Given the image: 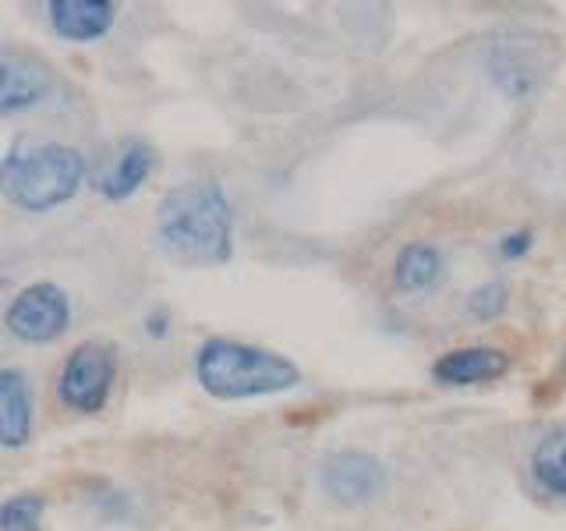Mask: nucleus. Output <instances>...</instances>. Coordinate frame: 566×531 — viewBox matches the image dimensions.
Returning a JSON list of instances; mask_svg holds the SVG:
<instances>
[{
  "label": "nucleus",
  "instance_id": "nucleus-1",
  "mask_svg": "<svg viewBox=\"0 0 566 531\" xmlns=\"http://www.w3.org/2000/svg\"><path fill=\"white\" fill-rule=\"evenodd\" d=\"M156 244L170 262L209 270L234 259V206L217 181H185L156 206Z\"/></svg>",
  "mask_w": 566,
  "mask_h": 531
},
{
  "label": "nucleus",
  "instance_id": "nucleus-2",
  "mask_svg": "<svg viewBox=\"0 0 566 531\" xmlns=\"http://www.w3.org/2000/svg\"><path fill=\"white\" fill-rule=\"evenodd\" d=\"M85 185V156L67 142L18 138L0 156V199L18 212H53Z\"/></svg>",
  "mask_w": 566,
  "mask_h": 531
},
{
  "label": "nucleus",
  "instance_id": "nucleus-3",
  "mask_svg": "<svg viewBox=\"0 0 566 531\" xmlns=\"http://www.w3.org/2000/svg\"><path fill=\"white\" fill-rule=\"evenodd\" d=\"M195 383L217 400H255L287 394L301 383V368L270 347L230 341V336H209L195 351Z\"/></svg>",
  "mask_w": 566,
  "mask_h": 531
},
{
  "label": "nucleus",
  "instance_id": "nucleus-4",
  "mask_svg": "<svg viewBox=\"0 0 566 531\" xmlns=\"http://www.w3.org/2000/svg\"><path fill=\"white\" fill-rule=\"evenodd\" d=\"M117 347L106 341H85L67 354L57 372V400L75 415H99L114 397Z\"/></svg>",
  "mask_w": 566,
  "mask_h": 531
},
{
  "label": "nucleus",
  "instance_id": "nucleus-5",
  "mask_svg": "<svg viewBox=\"0 0 566 531\" xmlns=\"http://www.w3.org/2000/svg\"><path fill=\"white\" fill-rule=\"evenodd\" d=\"M548 40L542 35H531V32H521V35H510V40H500L492 50H489V79L492 85L500 88L503 96L510 100H535L545 82H548V71H553L556 58H545Z\"/></svg>",
  "mask_w": 566,
  "mask_h": 531
},
{
  "label": "nucleus",
  "instance_id": "nucleus-6",
  "mask_svg": "<svg viewBox=\"0 0 566 531\" xmlns=\"http://www.w3.org/2000/svg\"><path fill=\"white\" fill-rule=\"evenodd\" d=\"M71 326V298L64 288L50 280L29 283V288L18 291L8 309H4V330L22 344H53L61 341Z\"/></svg>",
  "mask_w": 566,
  "mask_h": 531
},
{
  "label": "nucleus",
  "instance_id": "nucleus-7",
  "mask_svg": "<svg viewBox=\"0 0 566 531\" xmlns=\"http://www.w3.org/2000/svg\"><path fill=\"white\" fill-rule=\"evenodd\" d=\"M318 489L329 503L336 507H365L389 489V471L386 465L368 450H336L323 460L318 468Z\"/></svg>",
  "mask_w": 566,
  "mask_h": 531
},
{
  "label": "nucleus",
  "instance_id": "nucleus-8",
  "mask_svg": "<svg viewBox=\"0 0 566 531\" xmlns=\"http://www.w3.org/2000/svg\"><path fill=\"white\" fill-rule=\"evenodd\" d=\"M53 88H57V75L50 61L32 50L0 46V117L35 111L53 96Z\"/></svg>",
  "mask_w": 566,
  "mask_h": 531
},
{
  "label": "nucleus",
  "instance_id": "nucleus-9",
  "mask_svg": "<svg viewBox=\"0 0 566 531\" xmlns=\"http://www.w3.org/2000/svg\"><path fill=\"white\" fill-rule=\"evenodd\" d=\"M510 372V354L489 344H474V347H453L447 354H439L432 362L429 376L439 386H482L495 383Z\"/></svg>",
  "mask_w": 566,
  "mask_h": 531
},
{
  "label": "nucleus",
  "instance_id": "nucleus-10",
  "mask_svg": "<svg viewBox=\"0 0 566 531\" xmlns=\"http://www.w3.org/2000/svg\"><path fill=\"white\" fill-rule=\"evenodd\" d=\"M50 29L67 43H99L117 25L114 0H50Z\"/></svg>",
  "mask_w": 566,
  "mask_h": 531
},
{
  "label": "nucleus",
  "instance_id": "nucleus-11",
  "mask_svg": "<svg viewBox=\"0 0 566 531\" xmlns=\"http://www.w3.org/2000/svg\"><path fill=\"white\" fill-rule=\"evenodd\" d=\"M35 433L32 383L22 368H0V450H25Z\"/></svg>",
  "mask_w": 566,
  "mask_h": 531
},
{
  "label": "nucleus",
  "instance_id": "nucleus-12",
  "mask_svg": "<svg viewBox=\"0 0 566 531\" xmlns=\"http://www.w3.org/2000/svg\"><path fill=\"white\" fill-rule=\"evenodd\" d=\"M156 170V149L142 138H124L120 149L114 156V164L106 167L103 181H99V195L111 202H124L149 181Z\"/></svg>",
  "mask_w": 566,
  "mask_h": 531
},
{
  "label": "nucleus",
  "instance_id": "nucleus-13",
  "mask_svg": "<svg viewBox=\"0 0 566 531\" xmlns=\"http://www.w3.org/2000/svg\"><path fill=\"white\" fill-rule=\"evenodd\" d=\"M447 280V256L432 241H407L394 259V283L400 294H429Z\"/></svg>",
  "mask_w": 566,
  "mask_h": 531
},
{
  "label": "nucleus",
  "instance_id": "nucleus-14",
  "mask_svg": "<svg viewBox=\"0 0 566 531\" xmlns=\"http://www.w3.org/2000/svg\"><path fill=\"white\" fill-rule=\"evenodd\" d=\"M531 478L545 496L566 500V425H553L542 433L531 450Z\"/></svg>",
  "mask_w": 566,
  "mask_h": 531
},
{
  "label": "nucleus",
  "instance_id": "nucleus-15",
  "mask_svg": "<svg viewBox=\"0 0 566 531\" xmlns=\"http://www.w3.org/2000/svg\"><path fill=\"white\" fill-rule=\"evenodd\" d=\"M46 500L35 492H14L0 500V531H43Z\"/></svg>",
  "mask_w": 566,
  "mask_h": 531
},
{
  "label": "nucleus",
  "instance_id": "nucleus-16",
  "mask_svg": "<svg viewBox=\"0 0 566 531\" xmlns=\"http://www.w3.org/2000/svg\"><path fill=\"white\" fill-rule=\"evenodd\" d=\"M506 309H510V288L503 280L478 283V288L468 294V315L478 319V323H495Z\"/></svg>",
  "mask_w": 566,
  "mask_h": 531
},
{
  "label": "nucleus",
  "instance_id": "nucleus-17",
  "mask_svg": "<svg viewBox=\"0 0 566 531\" xmlns=\"http://www.w3.org/2000/svg\"><path fill=\"white\" fill-rule=\"evenodd\" d=\"M531 248H535V230H513V235H506L500 244H495V252H500V259H506V262H517L531 252Z\"/></svg>",
  "mask_w": 566,
  "mask_h": 531
},
{
  "label": "nucleus",
  "instance_id": "nucleus-18",
  "mask_svg": "<svg viewBox=\"0 0 566 531\" xmlns=\"http://www.w3.org/2000/svg\"><path fill=\"white\" fill-rule=\"evenodd\" d=\"M146 330H149V336H167L170 333V312L167 309H156V312H149V319H146Z\"/></svg>",
  "mask_w": 566,
  "mask_h": 531
}]
</instances>
